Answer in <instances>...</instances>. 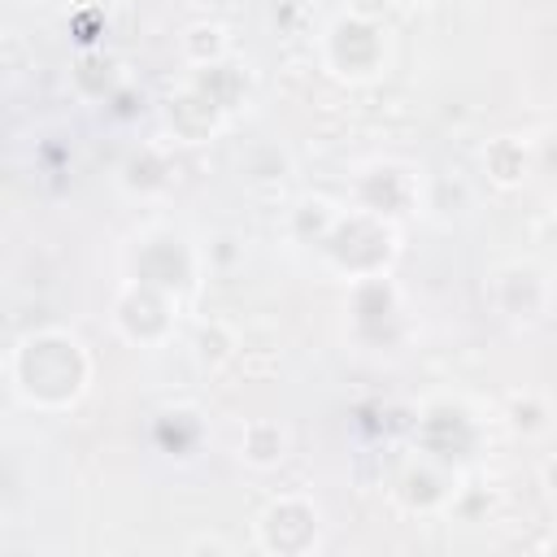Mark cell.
<instances>
[{"mask_svg":"<svg viewBox=\"0 0 557 557\" xmlns=\"http://www.w3.org/2000/svg\"><path fill=\"white\" fill-rule=\"evenodd\" d=\"M57 344H61V335H57V331H48V335H30V339L17 348V357H13L17 387H22L30 400H39V396H44V379H52V405H57V400L78 396V387H83V379H87L83 370H74V374H70V366H65V370H57V366H52Z\"/></svg>","mask_w":557,"mask_h":557,"instance_id":"1","label":"cell"}]
</instances>
